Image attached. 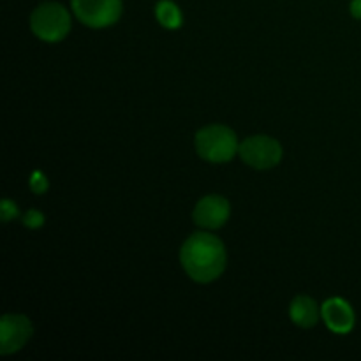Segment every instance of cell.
<instances>
[{"mask_svg":"<svg viewBox=\"0 0 361 361\" xmlns=\"http://www.w3.org/2000/svg\"><path fill=\"white\" fill-rule=\"evenodd\" d=\"M180 263L192 281L208 284L226 270V247L210 233H194L180 249Z\"/></svg>","mask_w":361,"mask_h":361,"instance_id":"6da1fadb","label":"cell"},{"mask_svg":"<svg viewBox=\"0 0 361 361\" xmlns=\"http://www.w3.org/2000/svg\"><path fill=\"white\" fill-rule=\"evenodd\" d=\"M194 143H196L197 155L214 164L229 162L240 148L236 134L229 127L219 123L197 130Z\"/></svg>","mask_w":361,"mask_h":361,"instance_id":"7a4b0ae2","label":"cell"},{"mask_svg":"<svg viewBox=\"0 0 361 361\" xmlns=\"http://www.w3.org/2000/svg\"><path fill=\"white\" fill-rule=\"evenodd\" d=\"M32 32L41 41L59 42L67 37L71 30V14L56 2H44L34 9L30 16Z\"/></svg>","mask_w":361,"mask_h":361,"instance_id":"3957f363","label":"cell"},{"mask_svg":"<svg viewBox=\"0 0 361 361\" xmlns=\"http://www.w3.org/2000/svg\"><path fill=\"white\" fill-rule=\"evenodd\" d=\"M238 154L247 166L254 169H270L281 162L284 150L277 140L270 136H250L240 143Z\"/></svg>","mask_w":361,"mask_h":361,"instance_id":"277c9868","label":"cell"},{"mask_svg":"<svg viewBox=\"0 0 361 361\" xmlns=\"http://www.w3.org/2000/svg\"><path fill=\"white\" fill-rule=\"evenodd\" d=\"M78 20L90 28H106L122 16V0H71Z\"/></svg>","mask_w":361,"mask_h":361,"instance_id":"5b68a950","label":"cell"},{"mask_svg":"<svg viewBox=\"0 0 361 361\" xmlns=\"http://www.w3.org/2000/svg\"><path fill=\"white\" fill-rule=\"evenodd\" d=\"M34 334L30 319L20 314H6L0 319V355L18 353Z\"/></svg>","mask_w":361,"mask_h":361,"instance_id":"8992f818","label":"cell"},{"mask_svg":"<svg viewBox=\"0 0 361 361\" xmlns=\"http://www.w3.org/2000/svg\"><path fill=\"white\" fill-rule=\"evenodd\" d=\"M229 201L226 197L212 194L204 196L194 208L192 219L197 226L204 229H219L228 222L229 219Z\"/></svg>","mask_w":361,"mask_h":361,"instance_id":"52a82bcc","label":"cell"},{"mask_svg":"<svg viewBox=\"0 0 361 361\" xmlns=\"http://www.w3.org/2000/svg\"><path fill=\"white\" fill-rule=\"evenodd\" d=\"M321 316L334 334L345 335L355 328V310L344 298H330L324 302Z\"/></svg>","mask_w":361,"mask_h":361,"instance_id":"ba28073f","label":"cell"},{"mask_svg":"<svg viewBox=\"0 0 361 361\" xmlns=\"http://www.w3.org/2000/svg\"><path fill=\"white\" fill-rule=\"evenodd\" d=\"M289 316L298 326L312 328L319 321V307L310 296H296L291 302Z\"/></svg>","mask_w":361,"mask_h":361,"instance_id":"9c48e42d","label":"cell"},{"mask_svg":"<svg viewBox=\"0 0 361 361\" xmlns=\"http://www.w3.org/2000/svg\"><path fill=\"white\" fill-rule=\"evenodd\" d=\"M155 14H157L159 23L169 30H175L182 25V13H180L178 6L171 0H161L155 7Z\"/></svg>","mask_w":361,"mask_h":361,"instance_id":"30bf717a","label":"cell"},{"mask_svg":"<svg viewBox=\"0 0 361 361\" xmlns=\"http://www.w3.org/2000/svg\"><path fill=\"white\" fill-rule=\"evenodd\" d=\"M30 189L34 190L35 194H44L48 190V180H46L44 173L35 171L30 178Z\"/></svg>","mask_w":361,"mask_h":361,"instance_id":"8fae6325","label":"cell"},{"mask_svg":"<svg viewBox=\"0 0 361 361\" xmlns=\"http://www.w3.org/2000/svg\"><path fill=\"white\" fill-rule=\"evenodd\" d=\"M23 224L30 229L41 228L44 224V215L37 210H28L23 217Z\"/></svg>","mask_w":361,"mask_h":361,"instance_id":"7c38bea8","label":"cell"},{"mask_svg":"<svg viewBox=\"0 0 361 361\" xmlns=\"http://www.w3.org/2000/svg\"><path fill=\"white\" fill-rule=\"evenodd\" d=\"M0 215H2V221L4 222H9L11 219L18 217V207L14 201L11 200H4L0 203Z\"/></svg>","mask_w":361,"mask_h":361,"instance_id":"4fadbf2b","label":"cell"},{"mask_svg":"<svg viewBox=\"0 0 361 361\" xmlns=\"http://www.w3.org/2000/svg\"><path fill=\"white\" fill-rule=\"evenodd\" d=\"M351 14L361 20V0H353L351 2Z\"/></svg>","mask_w":361,"mask_h":361,"instance_id":"5bb4252c","label":"cell"}]
</instances>
